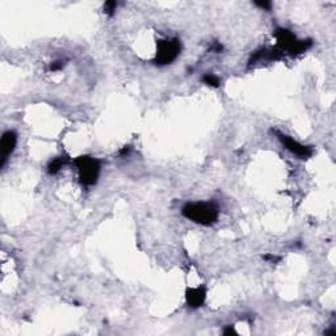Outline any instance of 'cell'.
Returning a JSON list of instances; mask_svg holds the SVG:
<instances>
[{
  "instance_id": "cell-1",
  "label": "cell",
  "mask_w": 336,
  "mask_h": 336,
  "mask_svg": "<svg viewBox=\"0 0 336 336\" xmlns=\"http://www.w3.org/2000/svg\"><path fill=\"white\" fill-rule=\"evenodd\" d=\"M183 214L196 224L209 226L217 222L218 208L213 203H189L183 208Z\"/></svg>"
},
{
  "instance_id": "cell-2",
  "label": "cell",
  "mask_w": 336,
  "mask_h": 336,
  "mask_svg": "<svg viewBox=\"0 0 336 336\" xmlns=\"http://www.w3.org/2000/svg\"><path fill=\"white\" fill-rule=\"evenodd\" d=\"M75 164L83 184L94 185L98 181L99 174H100V164L98 160L90 156H80L75 160Z\"/></svg>"
},
{
  "instance_id": "cell-3",
  "label": "cell",
  "mask_w": 336,
  "mask_h": 336,
  "mask_svg": "<svg viewBox=\"0 0 336 336\" xmlns=\"http://www.w3.org/2000/svg\"><path fill=\"white\" fill-rule=\"evenodd\" d=\"M180 41L174 40H163L158 44V53H156V62L159 65H170L171 62L180 54Z\"/></svg>"
},
{
  "instance_id": "cell-4",
  "label": "cell",
  "mask_w": 336,
  "mask_h": 336,
  "mask_svg": "<svg viewBox=\"0 0 336 336\" xmlns=\"http://www.w3.org/2000/svg\"><path fill=\"white\" fill-rule=\"evenodd\" d=\"M278 137L281 139L282 145L285 146L290 152H293L294 155L300 156V158H310L313 155V150L309 146L301 145L300 142H297L296 139H293L288 135H284V134H278Z\"/></svg>"
},
{
  "instance_id": "cell-5",
  "label": "cell",
  "mask_w": 336,
  "mask_h": 336,
  "mask_svg": "<svg viewBox=\"0 0 336 336\" xmlns=\"http://www.w3.org/2000/svg\"><path fill=\"white\" fill-rule=\"evenodd\" d=\"M17 143V135L13 131L8 130L3 134L1 142H0V150H1V166L5 164L7 159L11 156Z\"/></svg>"
},
{
  "instance_id": "cell-6",
  "label": "cell",
  "mask_w": 336,
  "mask_h": 336,
  "mask_svg": "<svg viewBox=\"0 0 336 336\" xmlns=\"http://www.w3.org/2000/svg\"><path fill=\"white\" fill-rule=\"evenodd\" d=\"M205 290L203 288H195L187 292V302L191 307H200L205 301Z\"/></svg>"
},
{
  "instance_id": "cell-7",
  "label": "cell",
  "mask_w": 336,
  "mask_h": 336,
  "mask_svg": "<svg viewBox=\"0 0 336 336\" xmlns=\"http://www.w3.org/2000/svg\"><path fill=\"white\" fill-rule=\"evenodd\" d=\"M65 162H66L65 158H57V159L51 160V162L49 163V166H47V172L50 175L58 174L62 167L65 166Z\"/></svg>"
},
{
  "instance_id": "cell-8",
  "label": "cell",
  "mask_w": 336,
  "mask_h": 336,
  "mask_svg": "<svg viewBox=\"0 0 336 336\" xmlns=\"http://www.w3.org/2000/svg\"><path fill=\"white\" fill-rule=\"evenodd\" d=\"M204 83L208 84V86H212V87H218L220 86V79L217 76L213 75V74H206L203 78Z\"/></svg>"
},
{
  "instance_id": "cell-9",
  "label": "cell",
  "mask_w": 336,
  "mask_h": 336,
  "mask_svg": "<svg viewBox=\"0 0 336 336\" xmlns=\"http://www.w3.org/2000/svg\"><path fill=\"white\" fill-rule=\"evenodd\" d=\"M116 7H117V3L116 1H109V3L105 4V12L108 13V15H112L113 11H116Z\"/></svg>"
},
{
  "instance_id": "cell-10",
  "label": "cell",
  "mask_w": 336,
  "mask_h": 336,
  "mask_svg": "<svg viewBox=\"0 0 336 336\" xmlns=\"http://www.w3.org/2000/svg\"><path fill=\"white\" fill-rule=\"evenodd\" d=\"M256 5H259L260 8H264V9H267V11H269L272 7V3H269V1H257Z\"/></svg>"
},
{
  "instance_id": "cell-11",
  "label": "cell",
  "mask_w": 336,
  "mask_h": 336,
  "mask_svg": "<svg viewBox=\"0 0 336 336\" xmlns=\"http://www.w3.org/2000/svg\"><path fill=\"white\" fill-rule=\"evenodd\" d=\"M62 67H63V62H62V61L54 62V63L50 66V70H53V71H57V70H61Z\"/></svg>"
}]
</instances>
